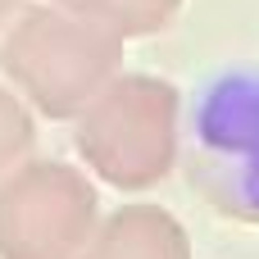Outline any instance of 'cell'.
Returning a JSON list of instances; mask_svg holds the SVG:
<instances>
[{
    "instance_id": "1",
    "label": "cell",
    "mask_w": 259,
    "mask_h": 259,
    "mask_svg": "<svg viewBox=\"0 0 259 259\" xmlns=\"http://www.w3.org/2000/svg\"><path fill=\"white\" fill-rule=\"evenodd\" d=\"M114 32L87 23L64 5H23L0 41V68L27 109L46 118H77L82 105L123 68Z\"/></svg>"
},
{
    "instance_id": "2",
    "label": "cell",
    "mask_w": 259,
    "mask_h": 259,
    "mask_svg": "<svg viewBox=\"0 0 259 259\" xmlns=\"http://www.w3.org/2000/svg\"><path fill=\"white\" fill-rule=\"evenodd\" d=\"M77 155L118 187L146 191L164 182L182 150V100L173 82L150 73H114L77 114Z\"/></svg>"
},
{
    "instance_id": "3",
    "label": "cell",
    "mask_w": 259,
    "mask_h": 259,
    "mask_svg": "<svg viewBox=\"0 0 259 259\" xmlns=\"http://www.w3.org/2000/svg\"><path fill=\"white\" fill-rule=\"evenodd\" d=\"M187 173L219 214L259 228V68L219 73L205 87L191 114Z\"/></svg>"
},
{
    "instance_id": "4",
    "label": "cell",
    "mask_w": 259,
    "mask_h": 259,
    "mask_svg": "<svg viewBox=\"0 0 259 259\" xmlns=\"http://www.w3.org/2000/svg\"><path fill=\"white\" fill-rule=\"evenodd\" d=\"M96 223V187L73 164L23 159L0 182V259H77Z\"/></svg>"
},
{
    "instance_id": "5",
    "label": "cell",
    "mask_w": 259,
    "mask_h": 259,
    "mask_svg": "<svg viewBox=\"0 0 259 259\" xmlns=\"http://www.w3.org/2000/svg\"><path fill=\"white\" fill-rule=\"evenodd\" d=\"M77 259H191V237L159 205H123L96 223Z\"/></svg>"
},
{
    "instance_id": "6",
    "label": "cell",
    "mask_w": 259,
    "mask_h": 259,
    "mask_svg": "<svg viewBox=\"0 0 259 259\" xmlns=\"http://www.w3.org/2000/svg\"><path fill=\"white\" fill-rule=\"evenodd\" d=\"M55 5L82 14L87 23L114 32L118 41L164 32V27L182 14V0H55Z\"/></svg>"
},
{
    "instance_id": "7",
    "label": "cell",
    "mask_w": 259,
    "mask_h": 259,
    "mask_svg": "<svg viewBox=\"0 0 259 259\" xmlns=\"http://www.w3.org/2000/svg\"><path fill=\"white\" fill-rule=\"evenodd\" d=\"M32 146H36V123H32V109L23 105V96L14 87L0 82V182L23 164L32 159Z\"/></svg>"
},
{
    "instance_id": "8",
    "label": "cell",
    "mask_w": 259,
    "mask_h": 259,
    "mask_svg": "<svg viewBox=\"0 0 259 259\" xmlns=\"http://www.w3.org/2000/svg\"><path fill=\"white\" fill-rule=\"evenodd\" d=\"M23 5H27V0H0V27H5V23H9V18H14Z\"/></svg>"
}]
</instances>
